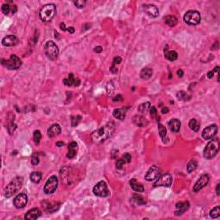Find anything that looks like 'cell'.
Returning a JSON list of instances; mask_svg holds the SVG:
<instances>
[{"mask_svg":"<svg viewBox=\"0 0 220 220\" xmlns=\"http://www.w3.org/2000/svg\"><path fill=\"white\" fill-rule=\"evenodd\" d=\"M115 130V124L113 121L107 123L100 129L96 130L91 133V138L93 142L96 144H101L105 142L108 138H109Z\"/></svg>","mask_w":220,"mask_h":220,"instance_id":"obj_1","label":"cell"},{"mask_svg":"<svg viewBox=\"0 0 220 220\" xmlns=\"http://www.w3.org/2000/svg\"><path fill=\"white\" fill-rule=\"evenodd\" d=\"M219 151V140L218 138H213V139L206 145L204 150V157L206 159L213 158Z\"/></svg>","mask_w":220,"mask_h":220,"instance_id":"obj_2","label":"cell"},{"mask_svg":"<svg viewBox=\"0 0 220 220\" xmlns=\"http://www.w3.org/2000/svg\"><path fill=\"white\" fill-rule=\"evenodd\" d=\"M23 187V180L20 177H16L9 182L5 189V196L6 198H10L15 193L18 192Z\"/></svg>","mask_w":220,"mask_h":220,"instance_id":"obj_3","label":"cell"},{"mask_svg":"<svg viewBox=\"0 0 220 220\" xmlns=\"http://www.w3.org/2000/svg\"><path fill=\"white\" fill-rule=\"evenodd\" d=\"M56 15V6L53 4L44 5L40 11V18L43 22H50Z\"/></svg>","mask_w":220,"mask_h":220,"instance_id":"obj_4","label":"cell"},{"mask_svg":"<svg viewBox=\"0 0 220 220\" xmlns=\"http://www.w3.org/2000/svg\"><path fill=\"white\" fill-rule=\"evenodd\" d=\"M45 53H46V57L50 60H57L58 55H59V47L55 44L53 41H49L45 44Z\"/></svg>","mask_w":220,"mask_h":220,"instance_id":"obj_5","label":"cell"},{"mask_svg":"<svg viewBox=\"0 0 220 220\" xmlns=\"http://www.w3.org/2000/svg\"><path fill=\"white\" fill-rule=\"evenodd\" d=\"M184 22L188 25H197L200 23L201 16L200 14L197 10H188L184 15Z\"/></svg>","mask_w":220,"mask_h":220,"instance_id":"obj_6","label":"cell"},{"mask_svg":"<svg viewBox=\"0 0 220 220\" xmlns=\"http://www.w3.org/2000/svg\"><path fill=\"white\" fill-rule=\"evenodd\" d=\"M22 60L16 55L11 54L8 60H2V64L9 70H17L22 65Z\"/></svg>","mask_w":220,"mask_h":220,"instance_id":"obj_7","label":"cell"},{"mask_svg":"<svg viewBox=\"0 0 220 220\" xmlns=\"http://www.w3.org/2000/svg\"><path fill=\"white\" fill-rule=\"evenodd\" d=\"M93 193H95V195L98 196V197L105 198L108 197L109 195V190L108 188L107 183L103 181L99 182L96 184V186L93 188Z\"/></svg>","mask_w":220,"mask_h":220,"instance_id":"obj_8","label":"cell"},{"mask_svg":"<svg viewBox=\"0 0 220 220\" xmlns=\"http://www.w3.org/2000/svg\"><path fill=\"white\" fill-rule=\"evenodd\" d=\"M172 175L169 173H165V174H160L159 177L156 179V181L154 182L153 186L155 188L157 187H166V188H169L170 187V185L172 183Z\"/></svg>","mask_w":220,"mask_h":220,"instance_id":"obj_9","label":"cell"},{"mask_svg":"<svg viewBox=\"0 0 220 220\" xmlns=\"http://www.w3.org/2000/svg\"><path fill=\"white\" fill-rule=\"evenodd\" d=\"M58 182H59L58 178L55 175L51 176L44 186V193L46 194H50V193H54L55 190L58 188Z\"/></svg>","mask_w":220,"mask_h":220,"instance_id":"obj_10","label":"cell"},{"mask_svg":"<svg viewBox=\"0 0 220 220\" xmlns=\"http://www.w3.org/2000/svg\"><path fill=\"white\" fill-rule=\"evenodd\" d=\"M217 133H218V127L215 124H212L204 129V131L202 132V137L204 139L208 140L215 138Z\"/></svg>","mask_w":220,"mask_h":220,"instance_id":"obj_11","label":"cell"},{"mask_svg":"<svg viewBox=\"0 0 220 220\" xmlns=\"http://www.w3.org/2000/svg\"><path fill=\"white\" fill-rule=\"evenodd\" d=\"M160 174V169L156 165H153L147 171V173L145 175V179L147 182H152L158 178Z\"/></svg>","mask_w":220,"mask_h":220,"instance_id":"obj_12","label":"cell"},{"mask_svg":"<svg viewBox=\"0 0 220 220\" xmlns=\"http://www.w3.org/2000/svg\"><path fill=\"white\" fill-rule=\"evenodd\" d=\"M209 181H210V177H209L208 174H202L201 176L200 177V179L196 182V183L194 185V187H193V192L195 193L200 192L202 188H205L206 185L208 184Z\"/></svg>","mask_w":220,"mask_h":220,"instance_id":"obj_13","label":"cell"},{"mask_svg":"<svg viewBox=\"0 0 220 220\" xmlns=\"http://www.w3.org/2000/svg\"><path fill=\"white\" fill-rule=\"evenodd\" d=\"M28 196L26 193H19L16 197L14 199L13 204L16 206V208L21 209L27 205Z\"/></svg>","mask_w":220,"mask_h":220,"instance_id":"obj_14","label":"cell"},{"mask_svg":"<svg viewBox=\"0 0 220 220\" xmlns=\"http://www.w3.org/2000/svg\"><path fill=\"white\" fill-rule=\"evenodd\" d=\"M144 11L151 17H157L159 15V10L157 7L153 5H147L144 6Z\"/></svg>","mask_w":220,"mask_h":220,"instance_id":"obj_15","label":"cell"},{"mask_svg":"<svg viewBox=\"0 0 220 220\" xmlns=\"http://www.w3.org/2000/svg\"><path fill=\"white\" fill-rule=\"evenodd\" d=\"M64 85L66 86H75V87H78L80 85V80L78 78H74L73 74L71 73L69 74L68 77L66 78H64L63 80Z\"/></svg>","mask_w":220,"mask_h":220,"instance_id":"obj_16","label":"cell"},{"mask_svg":"<svg viewBox=\"0 0 220 220\" xmlns=\"http://www.w3.org/2000/svg\"><path fill=\"white\" fill-rule=\"evenodd\" d=\"M189 203L188 201L186 202H179L175 205V208H176V211L174 212V214L176 216H181L183 214L184 212L186 211H188V208H189Z\"/></svg>","mask_w":220,"mask_h":220,"instance_id":"obj_17","label":"cell"},{"mask_svg":"<svg viewBox=\"0 0 220 220\" xmlns=\"http://www.w3.org/2000/svg\"><path fill=\"white\" fill-rule=\"evenodd\" d=\"M18 38L15 35H8L2 40V44L5 46H13L18 44Z\"/></svg>","mask_w":220,"mask_h":220,"instance_id":"obj_18","label":"cell"},{"mask_svg":"<svg viewBox=\"0 0 220 220\" xmlns=\"http://www.w3.org/2000/svg\"><path fill=\"white\" fill-rule=\"evenodd\" d=\"M41 216V211L38 208H34L28 211L24 218L26 220H35Z\"/></svg>","mask_w":220,"mask_h":220,"instance_id":"obj_19","label":"cell"},{"mask_svg":"<svg viewBox=\"0 0 220 220\" xmlns=\"http://www.w3.org/2000/svg\"><path fill=\"white\" fill-rule=\"evenodd\" d=\"M61 133V127L58 124H53L47 130V135L49 138H54L60 135Z\"/></svg>","mask_w":220,"mask_h":220,"instance_id":"obj_20","label":"cell"},{"mask_svg":"<svg viewBox=\"0 0 220 220\" xmlns=\"http://www.w3.org/2000/svg\"><path fill=\"white\" fill-rule=\"evenodd\" d=\"M78 144L76 142H72L69 144L68 145V153L66 156L70 158V159H72L75 156H77V153H78Z\"/></svg>","mask_w":220,"mask_h":220,"instance_id":"obj_21","label":"cell"},{"mask_svg":"<svg viewBox=\"0 0 220 220\" xmlns=\"http://www.w3.org/2000/svg\"><path fill=\"white\" fill-rule=\"evenodd\" d=\"M133 122L138 127H145L149 123L146 118H145L142 115H134L133 118Z\"/></svg>","mask_w":220,"mask_h":220,"instance_id":"obj_22","label":"cell"},{"mask_svg":"<svg viewBox=\"0 0 220 220\" xmlns=\"http://www.w3.org/2000/svg\"><path fill=\"white\" fill-rule=\"evenodd\" d=\"M170 130L174 133H178L181 128V121L177 119H172L169 121Z\"/></svg>","mask_w":220,"mask_h":220,"instance_id":"obj_23","label":"cell"},{"mask_svg":"<svg viewBox=\"0 0 220 220\" xmlns=\"http://www.w3.org/2000/svg\"><path fill=\"white\" fill-rule=\"evenodd\" d=\"M130 186H131V188H133L135 192L142 193L145 191V188L143 187L142 184L138 182L136 179H132V180L130 181Z\"/></svg>","mask_w":220,"mask_h":220,"instance_id":"obj_24","label":"cell"},{"mask_svg":"<svg viewBox=\"0 0 220 220\" xmlns=\"http://www.w3.org/2000/svg\"><path fill=\"white\" fill-rule=\"evenodd\" d=\"M127 112V108H118L114 111V116L119 120H123L126 117Z\"/></svg>","mask_w":220,"mask_h":220,"instance_id":"obj_25","label":"cell"},{"mask_svg":"<svg viewBox=\"0 0 220 220\" xmlns=\"http://www.w3.org/2000/svg\"><path fill=\"white\" fill-rule=\"evenodd\" d=\"M152 75H153L152 69L145 67V68H144L142 71H141V72H140V78L144 79V80H148V79H150V78L152 77Z\"/></svg>","mask_w":220,"mask_h":220,"instance_id":"obj_26","label":"cell"},{"mask_svg":"<svg viewBox=\"0 0 220 220\" xmlns=\"http://www.w3.org/2000/svg\"><path fill=\"white\" fill-rule=\"evenodd\" d=\"M164 56L165 58L170 61H174L177 60L178 58V54L176 52L174 51H169L168 49L164 50Z\"/></svg>","mask_w":220,"mask_h":220,"instance_id":"obj_27","label":"cell"},{"mask_svg":"<svg viewBox=\"0 0 220 220\" xmlns=\"http://www.w3.org/2000/svg\"><path fill=\"white\" fill-rule=\"evenodd\" d=\"M164 21L165 23H166L167 25H169L170 27H174V26H175V25L177 24V22H178V20H177V18H176L174 16H167L164 18Z\"/></svg>","mask_w":220,"mask_h":220,"instance_id":"obj_28","label":"cell"},{"mask_svg":"<svg viewBox=\"0 0 220 220\" xmlns=\"http://www.w3.org/2000/svg\"><path fill=\"white\" fill-rule=\"evenodd\" d=\"M41 177H42V174L39 171H35L30 174V181L34 183H39L41 182Z\"/></svg>","mask_w":220,"mask_h":220,"instance_id":"obj_29","label":"cell"},{"mask_svg":"<svg viewBox=\"0 0 220 220\" xmlns=\"http://www.w3.org/2000/svg\"><path fill=\"white\" fill-rule=\"evenodd\" d=\"M151 103L149 101H146V102H144V103H141L140 105L138 106V112L141 113V114H146L147 112L150 110L151 108Z\"/></svg>","mask_w":220,"mask_h":220,"instance_id":"obj_30","label":"cell"},{"mask_svg":"<svg viewBox=\"0 0 220 220\" xmlns=\"http://www.w3.org/2000/svg\"><path fill=\"white\" fill-rule=\"evenodd\" d=\"M198 167V163L197 161L195 159H192V160L189 161V163H188L187 166V170H188V173H192L194 170L197 169Z\"/></svg>","mask_w":220,"mask_h":220,"instance_id":"obj_31","label":"cell"},{"mask_svg":"<svg viewBox=\"0 0 220 220\" xmlns=\"http://www.w3.org/2000/svg\"><path fill=\"white\" fill-rule=\"evenodd\" d=\"M188 126H189L190 129H192L193 131H194V132H199V130L200 128V125L195 119H190Z\"/></svg>","mask_w":220,"mask_h":220,"instance_id":"obj_32","label":"cell"},{"mask_svg":"<svg viewBox=\"0 0 220 220\" xmlns=\"http://www.w3.org/2000/svg\"><path fill=\"white\" fill-rule=\"evenodd\" d=\"M132 201H133L137 205H145V203H146L145 199L139 194H134L132 199Z\"/></svg>","mask_w":220,"mask_h":220,"instance_id":"obj_33","label":"cell"},{"mask_svg":"<svg viewBox=\"0 0 220 220\" xmlns=\"http://www.w3.org/2000/svg\"><path fill=\"white\" fill-rule=\"evenodd\" d=\"M220 216V206H216L215 208H213L211 211H210V217L211 218H218Z\"/></svg>","mask_w":220,"mask_h":220,"instance_id":"obj_34","label":"cell"},{"mask_svg":"<svg viewBox=\"0 0 220 220\" xmlns=\"http://www.w3.org/2000/svg\"><path fill=\"white\" fill-rule=\"evenodd\" d=\"M158 131H159V135L160 137L163 139L166 137V134H167V131L165 127H163L161 123H158Z\"/></svg>","mask_w":220,"mask_h":220,"instance_id":"obj_35","label":"cell"},{"mask_svg":"<svg viewBox=\"0 0 220 220\" xmlns=\"http://www.w3.org/2000/svg\"><path fill=\"white\" fill-rule=\"evenodd\" d=\"M71 119H72V127H76V126H78V124L81 121L82 116H81V115L71 116Z\"/></svg>","mask_w":220,"mask_h":220,"instance_id":"obj_36","label":"cell"},{"mask_svg":"<svg viewBox=\"0 0 220 220\" xmlns=\"http://www.w3.org/2000/svg\"><path fill=\"white\" fill-rule=\"evenodd\" d=\"M16 125L14 123V121H9V123L8 124V127H7V128H8V132L10 135H12L14 133V132L16 131Z\"/></svg>","mask_w":220,"mask_h":220,"instance_id":"obj_37","label":"cell"},{"mask_svg":"<svg viewBox=\"0 0 220 220\" xmlns=\"http://www.w3.org/2000/svg\"><path fill=\"white\" fill-rule=\"evenodd\" d=\"M41 139V133L39 130H36L35 133H34V141L35 142L36 145L40 144V141Z\"/></svg>","mask_w":220,"mask_h":220,"instance_id":"obj_38","label":"cell"},{"mask_svg":"<svg viewBox=\"0 0 220 220\" xmlns=\"http://www.w3.org/2000/svg\"><path fill=\"white\" fill-rule=\"evenodd\" d=\"M2 12L5 14V15H8L9 12H11V6L9 4H5V5H2Z\"/></svg>","mask_w":220,"mask_h":220,"instance_id":"obj_39","label":"cell"},{"mask_svg":"<svg viewBox=\"0 0 220 220\" xmlns=\"http://www.w3.org/2000/svg\"><path fill=\"white\" fill-rule=\"evenodd\" d=\"M150 114H151V117H152L153 119H156V120H159V116L157 115V111H156L155 107H151V108H150Z\"/></svg>","mask_w":220,"mask_h":220,"instance_id":"obj_40","label":"cell"},{"mask_svg":"<svg viewBox=\"0 0 220 220\" xmlns=\"http://www.w3.org/2000/svg\"><path fill=\"white\" fill-rule=\"evenodd\" d=\"M176 96L178 98V100H182V101H186L187 100V94L184 91H180L176 94Z\"/></svg>","mask_w":220,"mask_h":220,"instance_id":"obj_41","label":"cell"},{"mask_svg":"<svg viewBox=\"0 0 220 220\" xmlns=\"http://www.w3.org/2000/svg\"><path fill=\"white\" fill-rule=\"evenodd\" d=\"M74 5L76 7L78 8H83L85 5H86V1L84 0H78V1H75L74 2Z\"/></svg>","mask_w":220,"mask_h":220,"instance_id":"obj_42","label":"cell"},{"mask_svg":"<svg viewBox=\"0 0 220 220\" xmlns=\"http://www.w3.org/2000/svg\"><path fill=\"white\" fill-rule=\"evenodd\" d=\"M125 163H126V162L124 161L123 158H119V159L117 160V163H116V168L117 169H121Z\"/></svg>","mask_w":220,"mask_h":220,"instance_id":"obj_43","label":"cell"},{"mask_svg":"<svg viewBox=\"0 0 220 220\" xmlns=\"http://www.w3.org/2000/svg\"><path fill=\"white\" fill-rule=\"evenodd\" d=\"M218 70H219V67L218 66H216L215 69L213 70V71H211V72H209L208 73H207V77H208V78H211L213 76H214V73H215V72H218Z\"/></svg>","mask_w":220,"mask_h":220,"instance_id":"obj_44","label":"cell"},{"mask_svg":"<svg viewBox=\"0 0 220 220\" xmlns=\"http://www.w3.org/2000/svg\"><path fill=\"white\" fill-rule=\"evenodd\" d=\"M122 158H123L124 161L126 162V163H129L131 162V160H132V156H131V155L128 154V153L124 154V156Z\"/></svg>","mask_w":220,"mask_h":220,"instance_id":"obj_45","label":"cell"},{"mask_svg":"<svg viewBox=\"0 0 220 220\" xmlns=\"http://www.w3.org/2000/svg\"><path fill=\"white\" fill-rule=\"evenodd\" d=\"M31 163H32L33 165H38L39 163H40V159L39 157L35 155V156H32V159H31Z\"/></svg>","mask_w":220,"mask_h":220,"instance_id":"obj_46","label":"cell"},{"mask_svg":"<svg viewBox=\"0 0 220 220\" xmlns=\"http://www.w3.org/2000/svg\"><path fill=\"white\" fill-rule=\"evenodd\" d=\"M121 58L119 57V56H117V57H115V59H114V64H119L120 62H121Z\"/></svg>","mask_w":220,"mask_h":220,"instance_id":"obj_47","label":"cell"},{"mask_svg":"<svg viewBox=\"0 0 220 220\" xmlns=\"http://www.w3.org/2000/svg\"><path fill=\"white\" fill-rule=\"evenodd\" d=\"M101 51H102V47L101 46H96L95 47V52L97 53H101Z\"/></svg>","mask_w":220,"mask_h":220,"instance_id":"obj_48","label":"cell"},{"mask_svg":"<svg viewBox=\"0 0 220 220\" xmlns=\"http://www.w3.org/2000/svg\"><path fill=\"white\" fill-rule=\"evenodd\" d=\"M110 72H111L112 73H116V72H117V69L115 68V64H113V65L110 67Z\"/></svg>","mask_w":220,"mask_h":220,"instance_id":"obj_49","label":"cell"},{"mask_svg":"<svg viewBox=\"0 0 220 220\" xmlns=\"http://www.w3.org/2000/svg\"><path fill=\"white\" fill-rule=\"evenodd\" d=\"M16 11H17V7H16V5H12V6H11V13L15 14Z\"/></svg>","mask_w":220,"mask_h":220,"instance_id":"obj_50","label":"cell"},{"mask_svg":"<svg viewBox=\"0 0 220 220\" xmlns=\"http://www.w3.org/2000/svg\"><path fill=\"white\" fill-rule=\"evenodd\" d=\"M60 28H61V29L63 30V31H67V28H65V26H64V23H60Z\"/></svg>","mask_w":220,"mask_h":220,"instance_id":"obj_51","label":"cell"},{"mask_svg":"<svg viewBox=\"0 0 220 220\" xmlns=\"http://www.w3.org/2000/svg\"><path fill=\"white\" fill-rule=\"evenodd\" d=\"M119 100H120V101H122V100H123V99H122V96H120V95H118V96H117V97H115V98L113 99V101H119Z\"/></svg>","mask_w":220,"mask_h":220,"instance_id":"obj_52","label":"cell"},{"mask_svg":"<svg viewBox=\"0 0 220 220\" xmlns=\"http://www.w3.org/2000/svg\"><path fill=\"white\" fill-rule=\"evenodd\" d=\"M177 75H178L179 78H182V76H183V72H182V70H178V71H177Z\"/></svg>","mask_w":220,"mask_h":220,"instance_id":"obj_53","label":"cell"},{"mask_svg":"<svg viewBox=\"0 0 220 220\" xmlns=\"http://www.w3.org/2000/svg\"><path fill=\"white\" fill-rule=\"evenodd\" d=\"M219 188H220V184H218V185H217V188H216V192H217V195H218V196H219L220 195Z\"/></svg>","mask_w":220,"mask_h":220,"instance_id":"obj_54","label":"cell"},{"mask_svg":"<svg viewBox=\"0 0 220 220\" xmlns=\"http://www.w3.org/2000/svg\"><path fill=\"white\" fill-rule=\"evenodd\" d=\"M67 31H68L69 33H71V34H73V33L75 32V29H74L73 27H69L68 28H67Z\"/></svg>","mask_w":220,"mask_h":220,"instance_id":"obj_55","label":"cell"},{"mask_svg":"<svg viewBox=\"0 0 220 220\" xmlns=\"http://www.w3.org/2000/svg\"><path fill=\"white\" fill-rule=\"evenodd\" d=\"M162 113H163V114H168V113H169V108H163L162 109Z\"/></svg>","mask_w":220,"mask_h":220,"instance_id":"obj_56","label":"cell"},{"mask_svg":"<svg viewBox=\"0 0 220 220\" xmlns=\"http://www.w3.org/2000/svg\"><path fill=\"white\" fill-rule=\"evenodd\" d=\"M56 145H57V146H58V147L63 146V145H64V143H63V142H60V141H59V142L56 143Z\"/></svg>","mask_w":220,"mask_h":220,"instance_id":"obj_57","label":"cell"}]
</instances>
